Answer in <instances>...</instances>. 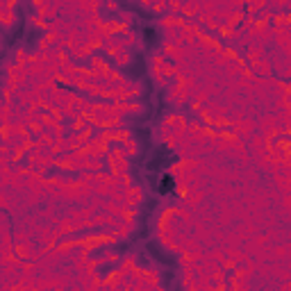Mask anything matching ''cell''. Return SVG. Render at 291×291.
Masks as SVG:
<instances>
[{
    "instance_id": "6da1fadb",
    "label": "cell",
    "mask_w": 291,
    "mask_h": 291,
    "mask_svg": "<svg viewBox=\"0 0 291 291\" xmlns=\"http://www.w3.org/2000/svg\"><path fill=\"white\" fill-rule=\"evenodd\" d=\"M237 139H241V141H248L252 137V134L257 132V125H255V119L252 116H246L244 121H239V123H232L230 127H228Z\"/></svg>"
},
{
    "instance_id": "7a4b0ae2",
    "label": "cell",
    "mask_w": 291,
    "mask_h": 291,
    "mask_svg": "<svg viewBox=\"0 0 291 291\" xmlns=\"http://www.w3.org/2000/svg\"><path fill=\"white\" fill-rule=\"evenodd\" d=\"M191 100V91H187L182 84H171L168 86V91H166V103L168 105H175V107H182V105H187Z\"/></svg>"
},
{
    "instance_id": "3957f363",
    "label": "cell",
    "mask_w": 291,
    "mask_h": 291,
    "mask_svg": "<svg viewBox=\"0 0 291 291\" xmlns=\"http://www.w3.org/2000/svg\"><path fill=\"white\" fill-rule=\"evenodd\" d=\"M248 68L252 71L255 78H271L273 75V66H271V60H269V57H262V60H257V62H250Z\"/></svg>"
},
{
    "instance_id": "277c9868",
    "label": "cell",
    "mask_w": 291,
    "mask_h": 291,
    "mask_svg": "<svg viewBox=\"0 0 291 291\" xmlns=\"http://www.w3.org/2000/svg\"><path fill=\"white\" fill-rule=\"evenodd\" d=\"M223 255H225V259H230L234 266H244L246 262L250 259V255H246L244 248H232V246H225Z\"/></svg>"
},
{
    "instance_id": "5b68a950",
    "label": "cell",
    "mask_w": 291,
    "mask_h": 291,
    "mask_svg": "<svg viewBox=\"0 0 291 291\" xmlns=\"http://www.w3.org/2000/svg\"><path fill=\"white\" fill-rule=\"evenodd\" d=\"M93 259H96L98 269H100V266H116L121 262V252L112 250V248H105V250L100 252V255H96Z\"/></svg>"
},
{
    "instance_id": "8992f818",
    "label": "cell",
    "mask_w": 291,
    "mask_h": 291,
    "mask_svg": "<svg viewBox=\"0 0 291 291\" xmlns=\"http://www.w3.org/2000/svg\"><path fill=\"white\" fill-rule=\"evenodd\" d=\"M103 5L98 0H78V12H80V19L84 16H91V14H100Z\"/></svg>"
},
{
    "instance_id": "52a82bcc",
    "label": "cell",
    "mask_w": 291,
    "mask_h": 291,
    "mask_svg": "<svg viewBox=\"0 0 291 291\" xmlns=\"http://www.w3.org/2000/svg\"><path fill=\"white\" fill-rule=\"evenodd\" d=\"M123 275H132L139 266H137V255L134 252H130V255H121V262H119V266H116Z\"/></svg>"
},
{
    "instance_id": "ba28073f",
    "label": "cell",
    "mask_w": 291,
    "mask_h": 291,
    "mask_svg": "<svg viewBox=\"0 0 291 291\" xmlns=\"http://www.w3.org/2000/svg\"><path fill=\"white\" fill-rule=\"evenodd\" d=\"M266 50H269V48L255 41V43H250V46L246 48V57H244V60L248 62V64H250V62H257V60H262V57H266Z\"/></svg>"
},
{
    "instance_id": "9c48e42d",
    "label": "cell",
    "mask_w": 291,
    "mask_h": 291,
    "mask_svg": "<svg viewBox=\"0 0 291 291\" xmlns=\"http://www.w3.org/2000/svg\"><path fill=\"white\" fill-rule=\"evenodd\" d=\"M200 14V0H189V2H182V12L180 16L187 21H193Z\"/></svg>"
},
{
    "instance_id": "30bf717a",
    "label": "cell",
    "mask_w": 291,
    "mask_h": 291,
    "mask_svg": "<svg viewBox=\"0 0 291 291\" xmlns=\"http://www.w3.org/2000/svg\"><path fill=\"white\" fill-rule=\"evenodd\" d=\"M193 218H196V216H198L200 218V223H207V225H209V223H212V221H214V209H212V207H209V205H207V203H203V205H198V207H196V209H193Z\"/></svg>"
},
{
    "instance_id": "8fae6325",
    "label": "cell",
    "mask_w": 291,
    "mask_h": 291,
    "mask_svg": "<svg viewBox=\"0 0 291 291\" xmlns=\"http://www.w3.org/2000/svg\"><path fill=\"white\" fill-rule=\"evenodd\" d=\"M89 68H91L93 73H105L107 68H109V62H107L103 55H91V57H89Z\"/></svg>"
},
{
    "instance_id": "7c38bea8",
    "label": "cell",
    "mask_w": 291,
    "mask_h": 291,
    "mask_svg": "<svg viewBox=\"0 0 291 291\" xmlns=\"http://www.w3.org/2000/svg\"><path fill=\"white\" fill-rule=\"evenodd\" d=\"M27 57L30 55L25 53V48H14V53H12V64L14 66H19V68H23L25 71V66H27Z\"/></svg>"
},
{
    "instance_id": "4fadbf2b",
    "label": "cell",
    "mask_w": 291,
    "mask_h": 291,
    "mask_svg": "<svg viewBox=\"0 0 291 291\" xmlns=\"http://www.w3.org/2000/svg\"><path fill=\"white\" fill-rule=\"evenodd\" d=\"M157 25L162 27V30L180 27V16H175V14H164V16H159V19H157Z\"/></svg>"
},
{
    "instance_id": "5bb4252c",
    "label": "cell",
    "mask_w": 291,
    "mask_h": 291,
    "mask_svg": "<svg viewBox=\"0 0 291 291\" xmlns=\"http://www.w3.org/2000/svg\"><path fill=\"white\" fill-rule=\"evenodd\" d=\"M112 62H114V68H116V71H121V68H125V66H130V64H132V55H130V50H123V53L114 55Z\"/></svg>"
},
{
    "instance_id": "9a60e30c",
    "label": "cell",
    "mask_w": 291,
    "mask_h": 291,
    "mask_svg": "<svg viewBox=\"0 0 291 291\" xmlns=\"http://www.w3.org/2000/svg\"><path fill=\"white\" fill-rule=\"evenodd\" d=\"M116 21H119V25H123V27H132L134 14L127 12V9H119V12H116Z\"/></svg>"
},
{
    "instance_id": "2e32d148",
    "label": "cell",
    "mask_w": 291,
    "mask_h": 291,
    "mask_svg": "<svg viewBox=\"0 0 291 291\" xmlns=\"http://www.w3.org/2000/svg\"><path fill=\"white\" fill-rule=\"evenodd\" d=\"M43 132H46V127L41 125V121H39V119H37V121H32V123L27 125V134H30V137H32L34 141L39 139V137H41V134H43Z\"/></svg>"
},
{
    "instance_id": "e0dca14e",
    "label": "cell",
    "mask_w": 291,
    "mask_h": 291,
    "mask_svg": "<svg viewBox=\"0 0 291 291\" xmlns=\"http://www.w3.org/2000/svg\"><path fill=\"white\" fill-rule=\"evenodd\" d=\"M150 12L155 14V16H164V14L168 12V0H157V2H152Z\"/></svg>"
},
{
    "instance_id": "ac0fdd59",
    "label": "cell",
    "mask_w": 291,
    "mask_h": 291,
    "mask_svg": "<svg viewBox=\"0 0 291 291\" xmlns=\"http://www.w3.org/2000/svg\"><path fill=\"white\" fill-rule=\"evenodd\" d=\"M16 25V14L14 12H5L0 16V27H7V30H12Z\"/></svg>"
},
{
    "instance_id": "d6986e66",
    "label": "cell",
    "mask_w": 291,
    "mask_h": 291,
    "mask_svg": "<svg viewBox=\"0 0 291 291\" xmlns=\"http://www.w3.org/2000/svg\"><path fill=\"white\" fill-rule=\"evenodd\" d=\"M123 150H125V155L127 157H137V152H139V144L134 139H127V141H123Z\"/></svg>"
},
{
    "instance_id": "ffe728a7",
    "label": "cell",
    "mask_w": 291,
    "mask_h": 291,
    "mask_svg": "<svg viewBox=\"0 0 291 291\" xmlns=\"http://www.w3.org/2000/svg\"><path fill=\"white\" fill-rule=\"evenodd\" d=\"M37 144H41V146H43V148H50V146L55 144V137H53V134H50V132H48V130H46V132H43V134H41V137H39V139H37Z\"/></svg>"
},
{
    "instance_id": "44dd1931",
    "label": "cell",
    "mask_w": 291,
    "mask_h": 291,
    "mask_svg": "<svg viewBox=\"0 0 291 291\" xmlns=\"http://www.w3.org/2000/svg\"><path fill=\"white\" fill-rule=\"evenodd\" d=\"M37 50H39V53H50V50H53V48H50V41L46 39V37H39V41H37Z\"/></svg>"
},
{
    "instance_id": "7402d4cb",
    "label": "cell",
    "mask_w": 291,
    "mask_h": 291,
    "mask_svg": "<svg viewBox=\"0 0 291 291\" xmlns=\"http://www.w3.org/2000/svg\"><path fill=\"white\" fill-rule=\"evenodd\" d=\"M180 12H182V2H180V0H171V2H168V14L180 16Z\"/></svg>"
},
{
    "instance_id": "603a6c76",
    "label": "cell",
    "mask_w": 291,
    "mask_h": 291,
    "mask_svg": "<svg viewBox=\"0 0 291 291\" xmlns=\"http://www.w3.org/2000/svg\"><path fill=\"white\" fill-rule=\"evenodd\" d=\"M30 25H37V27H43V30H46V21L41 19V16H37V14H32V16H30Z\"/></svg>"
},
{
    "instance_id": "cb8c5ba5",
    "label": "cell",
    "mask_w": 291,
    "mask_h": 291,
    "mask_svg": "<svg viewBox=\"0 0 291 291\" xmlns=\"http://www.w3.org/2000/svg\"><path fill=\"white\" fill-rule=\"evenodd\" d=\"M107 9V12H119L121 7H119V2H114V0H109V2H105V5H103Z\"/></svg>"
},
{
    "instance_id": "d4e9b609",
    "label": "cell",
    "mask_w": 291,
    "mask_h": 291,
    "mask_svg": "<svg viewBox=\"0 0 291 291\" xmlns=\"http://www.w3.org/2000/svg\"><path fill=\"white\" fill-rule=\"evenodd\" d=\"M139 5H141V7H146V9H150L152 0H139Z\"/></svg>"
},
{
    "instance_id": "484cf974",
    "label": "cell",
    "mask_w": 291,
    "mask_h": 291,
    "mask_svg": "<svg viewBox=\"0 0 291 291\" xmlns=\"http://www.w3.org/2000/svg\"><path fill=\"white\" fill-rule=\"evenodd\" d=\"M280 291H291V285L289 282H282V285H280Z\"/></svg>"
},
{
    "instance_id": "4316f807",
    "label": "cell",
    "mask_w": 291,
    "mask_h": 291,
    "mask_svg": "<svg viewBox=\"0 0 291 291\" xmlns=\"http://www.w3.org/2000/svg\"><path fill=\"white\" fill-rule=\"evenodd\" d=\"M112 291H123V289H119V287H112Z\"/></svg>"
}]
</instances>
